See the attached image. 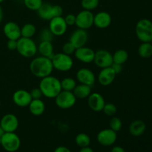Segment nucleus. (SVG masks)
<instances>
[{
	"label": "nucleus",
	"mask_w": 152,
	"mask_h": 152,
	"mask_svg": "<svg viewBox=\"0 0 152 152\" xmlns=\"http://www.w3.org/2000/svg\"><path fill=\"white\" fill-rule=\"evenodd\" d=\"M13 102L16 105L20 108H25L28 107L29 104L32 100V97L29 91L24 89H19L16 91L13 94Z\"/></svg>",
	"instance_id": "nucleus-16"
},
{
	"label": "nucleus",
	"mask_w": 152,
	"mask_h": 152,
	"mask_svg": "<svg viewBox=\"0 0 152 152\" xmlns=\"http://www.w3.org/2000/svg\"><path fill=\"white\" fill-rule=\"evenodd\" d=\"M137 52L140 57L150 58L152 56V44L151 42H142L138 48Z\"/></svg>",
	"instance_id": "nucleus-27"
},
{
	"label": "nucleus",
	"mask_w": 152,
	"mask_h": 152,
	"mask_svg": "<svg viewBox=\"0 0 152 152\" xmlns=\"http://www.w3.org/2000/svg\"><path fill=\"white\" fill-rule=\"evenodd\" d=\"M113 63L123 65L129 59V53L124 49H119L112 54Z\"/></svg>",
	"instance_id": "nucleus-26"
},
{
	"label": "nucleus",
	"mask_w": 152,
	"mask_h": 152,
	"mask_svg": "<svg viewBox=\"0 0 152 152\" xmlns=\"http://www.w3.org/2000/svg\"><path fill=\"white\" fill-rule=\"evenodd\" d=\"M54 35L52 34L50 30L48 28H43L39 34V38L41 41L52 42L53 39Z\"/></svg>",
	"instance_id": "nucleus-35"
},
{
	"label": "nucleus",
	"mask_w": 152,
	"mask_h": 152,
	"mask_svg": "<svg viewBox=\"0 0 152 152\" xmlns=\"http://www.w3.org/2000/svg\"><path fill=\"white\" fill-rule=\"evenodd\" d=\"M4 134V130H3L2 129V128L1 127V126H0V137H2V135Z\"/></svg>",
	"instance_id": "nucleus-45"
},
{
	"label": "nucleus",
	"mask_w": 152,
	"mask_h": 152,
	"mask_svg": "<svg viewBox=\"0 0 152 152\" xmlns=\"http://www.w3.org/2000/svg\"><path fill=\"white\" fill-rule=\"evenodd\" d=\"M88 40V34L87 30L80 29L77 28L71 34L70 37L69 42L74 45L76 49L79 48L86 46Z\"/></svg>",
	"instance_id": "nucleus-15"
},
{
	"label": "nucleus",
	"mask_w": 152,
	"mask_h": 152,
	"mask_svg": "<svg viewBox=\"0 0 152 152\" xmlns=\"http://www.w3.org/2000/svg\"><path fill=\"white\" fill-rule=\"evenodd\" d=\"M30 112L34 116H40L45 112V105L41 99H32L28 105Z\"/></svg>",
	"instance_id": "nucleus-25"
},
{
	"label": "nucleus",
	"mask_w": 152,
	"mask_h": 152,
	"mask_svg": "<svg viewBox=\"0 0 152 152\" xmlns=\"http://www.w3.org/2000/svg\"><path fill=\"white\" fill-rule=\"evenodd\" d=\"M79 152H94V150L91 148H90L89 146L88 147H84V148H81L80 151Z\"/></svg>",
	"instance_id": "nucleus-43"
},
{
	"label": "nucleus",
	"mask_w": 152,
	"mask_h": 152,
	"mask_svg": "<svg viewBox=\"0 0 152 152\" xmlns=\"http://www.w3.org/2000/svg\"><path fill=\"white\" fill-rule=\"evenodd\" d=\"M64 19H65V21L68 26H72V25H75L76 15L73 14V13H69V14L66 15L64 17Z\"/></svg>",
	"instance_id": "nucleus-38"
},
{
	"label": "nucleus",
	"mask_w": 152,
	"mask_h": 152,
	"mask_svg": "<svg viewBox=\"0 0 152 152\" xmlns=\"http://www.w3.org/2000/svg\"><path fill=\"white\" fill-rule=\"evenodd\" d=\"M4 1V0H0V4H1V3H2Z\"/></svg>",
	"instance_id": "nucleus-46"
},
{
	"label": "nucleus",
	"mask_w": 152,
	"mask_h": 152,
	"mask_svg": "<svg viewBox=\"0 0 152 152\" xmlns=\"http://www.w3.org/2000/svg\"><path fill=\"white\" fill-rule=\"evenodd\" d=\"M88 99V105L89 108L95 112H100L103 109L105 104L103 96L97 92H94L89 95Z\"/></svg>",
	"instance_id": "nucleus-18"
},
{
	"label": "nucleus",
	"mask_w": 152,
	"mask_h": 152,
	"mask_svg": "<svg viewBox=\"0 0 152 152\" xmlns=\"http://www.w3.org/2000/svg\"><path fill=\"white\" fill-rule=\"evenodd\" d=\"M54 99L56 105L61 109H69L77 102V98L73 92L68 91L62 90Z\"/></svg>",
	"instance_id": "nucleus-8"
},
{
	"label": "nucleus",
	"mask_w": 152,
	"mask_h": 152,
	"mask_svg": "<svg viewBox=\"0 0 152 152\" xmlns=\"http://www.w3.org/2000/svg\"><path fill=\"white\" fill-rule=\"evenodd\" d=\"M39 88L43 96L49 99H54L62 91L60 80L51 75L41 79Z\"/></svg>",
	"instance_id": "nucleus-2"
},
{
	"label": "nucleus",
	"mask_w": 152,
	"mask_h": 152,
	"mask_svg": "<svg viewBox=\"0 0 152 152\" xmlns=\"http://www.w3.org/2000/svg\"><path fill=\"white\" fill-rule=\"evenodd\" d=\"M30 94H31V97H32V99H41L42 96H43L42 93L39 88H33L32 90L30 91Z\"/></svg>",
	"instance_id": "nucleus-37"
},
{
	"label": "nucleus",
	"mask_w": 152,
	"mask_h": 152,
	"mask_svg": "<svg viewBox=\"0 0 152 152\" xmlns=\"http://www.w3.org/2000/svg\"><path fill=\"white\" fill-rule=\"evenodd\" d=\"M19 120L13 114H4L0 120V126L4 132H15L19 127Z\"/></svg>",
	"instance_id": "nucleus-13"
},
{
	"label": "nucleus",
	"mask_w": 152,
	"mask_h": 152,
	"mask_svg": "<svg viewBox=\"0 0 152 152\" xmlns=\"http://www.w3.org/2000/svg\"><path fill=\"white\" fill-rule=\"evenodd\" d=\"M3 18H4V11H3L2 7L0 6V24H1V22H2Z\"/></svg>",
	"instance_id": "nucleus-44"
},
{
	"label": "nucleus",
	"mask_w": 152,
	"mask_h": 152,
	"mask_svg": "<svg viewBox=\"0 0 152 152\" xmlns=\"http://www.w3.org/2000/svg\"><path fill=\"white\" fill-rule=\"evenodd\" d=\"M75 50L76 48L74 47V45L71 42H70L69 41H68V42L65 43V44L63 45V46H62V53H65V54L67 55H69V56L74 54Z\"/></svg>",
	"instance_id": "nucleus-36"
},
{
	"label": "nucleus",
	"mask_w": 152,
	"mask_h": 152,
	"mask_svg": "<svg viewBox=\"0 0 152 152\" xmlns=\"http://www.w3.org/2000/svg\"><path fill=\"white\" fill-rule=\"evenodd\" d=\"M94 62L98 68H102L111 67L113 64V56L111 52L105 49H100L95 52Z\"/></svg>",
	"instance_id": "nucleus-10"
},
{
	"label": "nucleus",
	"mask_w": 152,
	"mask_h": 152,
	"mask_svg": "<svg viewBox=\"0 0 152 152\" xmlns=\"http://www.w3.org/2000/svg\"><path fill=\"white\" fill-rule=\"evenodd\" d=\"M99 4V0H81V6L83 10L92 11L95 10Z\"/></svg>",
	"instance_id": "nucleus-31"
},
{
	"label": "nucleus",
	"mask_w": 152,
	"mask_h": 152,
	"mask_svg": "<svg viewBox=\"0 0 152 152\" xmlns=\"http://www.w3.org/2000/svg\"><path fill=\"white\" fill-rule=\"evenodd\" d=\"M94 15L90 10H81L78 14L76 15L75 25L78 28L88 30L94 25Z\"/></svg>",
	"instance_id": "nucleus-9"
},
{
	"label": "nucleus",
	"mask_w": 152,
	"mask_h": 152,
	"mask_svg": "<svg viewBox=\"0 0 152 152\" xmlns=\"http://www.w3.org/2000/svg\"><path fill=\"white\" fill-rule=\"evenodd\" d=\"M111 152H126V151H125V149L123 147L117 145V146L113 147Z\"/></svg>",
	"instance_id": "nucleus-42"
},
{
	"label": "nucleus",
	"mask_w": 152,
	"mask_h": 152,
	"mask_svg": "<svg viewBox=\"0 0 152 152\" xmlns=\"http://www.w3.org/2000/svg\"><path fill=\"white\" fill-rule=\"evenodd\" d=\"M123 127V123L122 120L119 117H114L110 120L109 121V129L114 131L115 132H120Z\"/></svg>",
	"instance_id": "nucleus-33"
},
{
	"label": "nucleus",
	"mask_w": 152,
	"mask_h": 152,
	"mask_svg": "<svg viewBox=\"0 0 152 152\" xmlns=\"http://www.w3.org/2000/svg\"><path fill=\"white\" fill-rule=\"evenodd\" d=\"M76 144L80 148L88 147L91 144V138L87 134L80 133L76 136L75 138Z\"/></svg>",
	"instance_id": "nucleus-29"
},
{
	"label": "nucleus",
	"mask_w": 152,
	"mask_h": 152,
	"mask_svg": "<svg viewBox=\"0 0 152 152\" xmlns=\"http://www.w3.org/2000/svg\"><path fill=\"white\" fill-rule=\"evenodd\" d=\"M37 28L32 23H26L21 28V37L32 38L36 34Z\"/></svg>",
	"instance_id": "nucleus-28"
},
{
	"label": "nucleus",
	"mask_w": 152,
	"mask_h": 152,
	"mask_svg": "<svg viewBox=\"0 0 152 152\" xmlns=\"http://www.w3.org/2000/svg\"><path fill=\"white\" fill-rule=\"evenodd\" d=\"M76 77L80 84L87 85L91 87H93L96 83L94 73L89 68H82L79 69L76 74Z\"/></svg>",
	"instance_id": "nucleus-14"
},
{
	"label": "nucleus",
	"mask_w": 152,
	"mask_h": 152,
	"mask_svg": "<svg viewBox=\"0 0 152 152\" xmlns=\"http://www.w3.org/2000/svg\"><path fill=\"white\" fill-rule=\"evenodd\" d=\"M76 59L84 63H91L94 62L95 56V51L93 49L86 46L79 48L76 49L74 52Z\"/></svg>",
	"instance_id": "nucleus-17"
},
{
	"label": "nucleus",
	"mask_w": 152,
	"mask_h": 152,
	"mask_svg": "<svg viewBox=\"0 0 152 152\" xmlns=\"http://www.w3.org/2000/svg\"><path fill=\"white\" fill-rule=\"evenodd\" d=\"M7 48L10 50H16V48H17V40L8 39L7 42Z\"/></svg>",
	"instance_id": "nucleus-39"
},
{
	"label": "nucleus",
	"mask_w": 152,
	"mask_h": 152,
	"mask_svg": "<svg viewBox=\"0 0 152 152\" xmlns=\"http://www.w3.org/2000/svg\"><path fill=\"white\" fill-rule=\"evenodd\" d=\"M102 111H103V113L105 115L112 117V116L115 115L116 113L117 112V108L114 103L108 102V103L105 104Z\"/></svg>",
	"instance_id": "nucleus-34"
},
{
	"label": "nucleus",
	"mask_w": 152,
	"mask_h": 152,
	"mask_svg": "<svg viewBox=\"0 0 152 152\" xmlns=\"http://www.w3.org/2000/svg\"><path fill=\"white\" fill-rule=\"evenodd\" d=\"M146 130V125L142 120H136L132 122L129 126V131L133 137H140L145 133Z\"/></svg>",
	"instance_id": "nucleus-22"
},
{
	"label": "nucleus",
	"mask_w": 152,
	"mask_h": 152,
	"mask_svg": "<svg viewBox=\"0 0 152 152\" xmlns=\"http://www.w3.org/2000/svg\"><path fill=\"white\" fill-rule=\"evenodd\" d=\"M0 107H1V102H0Z\"/></svg>",
	"instance_id": "nucleus-48"
},
{
	"label": "nucleus",
	"mask_w": 152,
	"mask_h": 152,
	"mask_svg": "<svg viewBox=\"0 0 152 152\" xmlns=\"http://www.w3.org/2000/svg\"><path fill=\"white\" fill-rule=\"evenodd\" d=\"M112 19L111 16L105 11H101L94 15V25L99 29H105L111 25Z\"/></svg>",
	"instance_id": "nucleus-21"
},
{
	"label": "nucleus",
	"mask_w": 152,
	"mask_h": 152,
	"mask_svg": "<svg viewBox=\"0 0 152 152\" xmlns=\"http://www.w3.org/2000/svg\"><path fill=\"white\" fill-rule=\"evenodd\" d=\"M23 1L24 4L27 8L31 10H36V11H37L43 4L42 0H23Z\"/></svg>",
	"instance_id": "nucleus-32"
},
{
	"label": "nucleus",
	"mask_w": 152,
	"mask_h": 152,
	"mask_svg": "<svg viewBox=\"0 0 152 152\" xmlns=\"http://www.w3.org/2000/svg\"><path fill=\"white\" fill-rule=\"evenodd\" d=\"M117 139V132L111 129L101 130L96 136L97 142L103 146H111L116 142Z\"/></svg>",
	"instance_id": "nucleus-12"
},
{
	"label": "nucleus",
	"mask_w": 152,
	"mask_h": 152,
	"mask_svg": "<svg viewBox=\"0 0 152 152\" xmlns=\"http://www.w3.org/2000/svg\"><path fill=\"white\" fill-rule=\"evenodd\" d=\"M16 50L23 57L31 58L37 53V45L32 38L20 37L17 40Z\"/></svg>",
	"instance_id": "nucleus-4"
},
{
	"label": "nucleus",
	"mask_w": 152,
	"mask_h": 152,
	"mask_svg": "<svg viewBox=\"0 0 152 152\" xmlns=\"http://www.w3.org/2000/svg\"><path fill=\"white\" fill-rule=\"evenodd\" d=\"M37 12L40 19L50 21L56 16H62L63 14V8L59 4H51L50 3L43 2Z\"/></svg>",
	"instance_id": "nucleus-5"
},
{
	"label": "nucleus",
	"mask_w": 152,
	"mask_h": 152,
	"mask_svg": "<svg viewBox=\"0 0 152 152\" xmlns=\"http://www.w3.org/2000/svg\"><path fill=\"white\" fill-rule=\"evenodd\" d=\"M54 152H71V150L65 146H59L54 150Z\"/></svg>",
	"instance_id": "nucleus-41"
},
{
	"label": "nucleus",
	"mask_w": 152,
	"mask_h": 152,
	"mask_svg": "<svg viewBox=\"0 0 152 152\" xmlns=\"http://www.w3.org/2000/svg\"><path fill=\"white\" fill-rule=\"evenodd\" d=\"M61 82V87L62 90L68 91H73L74 88L77 86V82L74 79L71 77H66L63 79Z\"/></svg>",
	"instance_id": "nucleus-30"
},
{
	"label": "nucleus",
	"mask_w": 152,
	"mask_h": 152,
	"mask_svg": "<svg viewBox=\"0 0 152 152\" xmlns=\"http://www.w3.org/2000/svg\"><path fill=\"white\" fill-rule=\"evenodd\" d=\"M73 94L75 97L79 99H87L89 95L92 93V87L84 84H79L76 86L73 90Z\"/></svg>",
	"instance_id": "nucleus-24"
},
{
	"label": "nucleus",
	"mask_w": 152,
	"mask_h": 152,
	"mask_svg": "<svg viewBox=\"0 0 152 152\" xmlns=\"http://www.w3.org/2000/svg\"><path fill=\"white\" fill-rule=\"evenodd\" d=\"M137 37L142 42H151L152 41V22L148 19L138 21L135 26Z\"/></svg>",
	"instance_id": "nucleus-3"
},
{
	"label": "nucleus",
	"mask_w": 152,
	"mask_h": 152,
	"mask_svg": "<svg viewBox=\"0 0 152 152\" xmlns=\"http://www.w3.org/2000/svg\"><path fill=\"white\" fill-rule=\"evenodd\" d=\"M48 28L50 30L54 37H61L66 33L68 25L63 16H56L49 21Z\"/></svg>",
	"instance_id": "nucleus-11"
},
{
	"label": "nucleus",
	"mask_w": 152,
	"mask_h": 152,
	"mask_svg": "<svg viewBox=\"0 0 152 152\" xmlns=\"http://www.w3.org/2000/svg\"><path fill=\"white\" fill-rule=\"evenodd\" d=\"M50 59L52 61L53 69H56L61 72L69 71L74 65V61L71 56L65 54L62 52L54 53L53 57Z\"/></svg>",
	"instance_id": "nucleus-6"
},
{
	"label": "nucleus",
	"mask_w": 152,
	"mask_h": 152,
	"mask_svg": "<svg viewBox=\"0 0 152 152\" xmlns=\"http://www.w3.org/2000/svg\"><path fill=\"white\" fill-rule=\"evenodd\" d=\"M37 51L42 56L51 59L54 55V49L52 42L41 41L37 46Z\"/></svg>",
	"instance_id": "nucleus-23"
},
{
	"label": "nucleus",
	"mask_w": 152,
	"mask_h": 152,
	"mask_svg": "<svg viewBox=\"0 0 152 152\" xmlns=\"http://www.w3.org/2000/svg\"><path fill=\"white\" fill-rule=\"evenodd\" d=\"M30 71L34 77L39 79L51 75L53 71L51 59L42 56L34 58L30 63Z\"/></svg>",
	"instance_id": "nucleus-1"
},
{
	"label": "nucleus",
	"mask_w": 152,
	"mask_h": 152,
	"mask_svg": "<svg viewBox=\"0 0 152 152\" xmlns=\"http://www.w3.org/2000/svg\"><path fill=\"white\" fill-rule=\"evenodd\" d=\"M116 73L111 67L102 68L98 75V82L102 86H110L116 77Z\"/></svg>",
	"instance_id": "nucleus-20"
},
{
	"label": "nucleus",
	"mask_w": 152,
	"mask_h": 152,
	"mask_svg": "<svg viewBox=\"0 0 152 152\" xmlns=\"http://www.w3.org/2000/svg\"><path fill=\"white\" fill-rule=\"evenodd\" d=\"M1 137H0V145H1Z\"/></svg>",
	"instance_id": "nucleus-47"
},
{
	"label": "nucleus",
	"mask_w": 152,
	"mask_h": 152,
	"mask_svg": "<svg viewBox=\"0 0 152 152\" xmlns=\"http://www.w3.org/2000/svg\"><path fill=\"white\" fill-rule=\"evenodd\" d=\"M111 68H113V70L116 73V74H120L123 71V65H120V64L113 63L112 65H111Z\"/></svg>",
	"instance_id": "nucleus-40"
},
{
	"label": "nucleus",
	"mask_w": 152,
	"mask_h": 152,
	"mask_svg": "<svg viewBox=\"0 0 152 152\" xmlns=\"http://www.w3.org/2000/svg\"><path fill=\"white\" fill-rule=\"evenodd\" d=\"M3 32L7 39L18 40L21 37V28L14 22H7L3 27Z\"/></svg>",
	"instance_id": "nucleus-19"
},
{
	"label": "nucleus",
	"mask_w": 152,
	"mask_h": 152,
	"mask_svg": "<svg viewBox=\"0 0 152 152\" xmlns=\"http://www.w3.org/2000/svg\"><path fill=\"white\" fill-rule=\"evenodd\" d=\"M21 140L15 132H4L1 137V145L7 152H16L20 147Z\"/></svg>",
	"instance_id": "nucleus-7"
}]
</instances>
